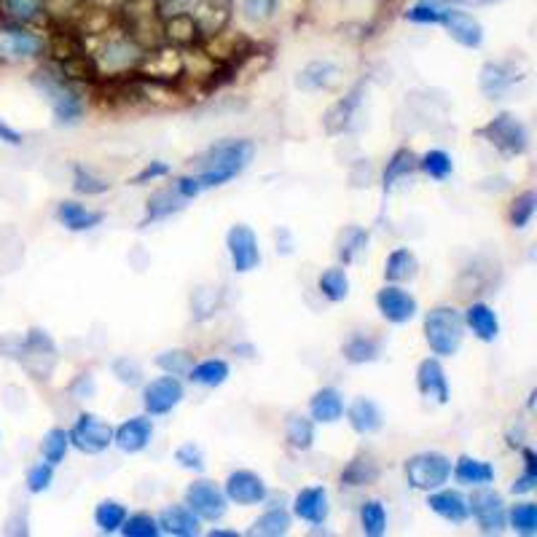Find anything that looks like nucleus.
Wrapping results in <instances>:
<instances>
[{"label": "nucleus", "instance_id": "nucleus-1", "mask_svg": "<svg viewBox=\"0 0 537 537\" xmlns=\"http://www.w3.org/2000/svg\"><path fill=\"white\" fill-rule=\"evenodd\" d=\"M253 156H256V143L248 140V137L215 143L213 148H207L205 154L199 156V183H202L205 191L207 188L226 186L229 180L248 170Z\"/></svg>", "mask_w": 537, "mask_h": 537}, {"label": "nucleus", "instance_id": "nucleus-2", "mask_svg": "<svg viewBox=\"0 0 537 537\" xmlns=\"http://www.w3.org/2000/svg\"><path fill=\"white\" fill-rule=\"evenodd\" d=\"M0 352L14 358L38 382H49L57 368V344L43 328H30L25 336L0 339Z\"/></svg>", "mask_w": 537, "mask_h": 537}, {"label": "nucleus", "instance_id": "nucleus-3", "mask_svg": "<svg viewBox=\"0 0 537 537\" xmlns=\"http://www.w3.org/2000/svg\"><path fill=\"white\" fill-rule=\"evenodd\" d=\"M33 84L49 100L54 121L60 127H73L86 116V97L81 92V84H73L54 65L38 70L33 76Z\"/></svg>", "mask_w": 537, "mask_h": 537}, {"label": "nucleus", "instance_id": "nucleus-4", "mask_svg": "<svg viewBox=\"0 0 537 537\" xmlns=\"http://www.w3.org/2000/svg\"><path fill=\"white\" fill-rule=\"evenodd\" d=\"M425 339L435 358H454L465 341V320L454 307H433L425 315Z\"/></svg>", "mask_w": 537, "mask_h": 537}, {"label": "nucleus", "instance_id": "nucleus-5", "mask_svg": "<svg viewBox=\"0 0 537 537\" xmlns=\"http://www.w3.org/2000/svg\"><path fill=\"white\" fill-rule=\"evenodd\" d=\"M478 137H484L486 143L505 159H516L529 151V127L516 116V113H497L495 119L486 121L484 127L478 129Z\"/></svg>", "mask_w": 537, "mask_h": 537}, {"label": "nucleus", "instance_id": "nucleus-6", "mask_svg": "<svg viewBox=\"0 0 537 537\" xmlns=\"http://www.w3.org/2000/svg\"><path fill=\"white\" fill-rule=\"evenodd\" d=\"M406 484L417 492H433L449 484L452 478V460L441 452H419L403 465Z\"/></svg>", "mask_w": 537, "mask_h": 537}, {"label": "nucleus", "instance_id": "nucleus-7", "mask_svg": "<svg viewBox=\"0 0 537 537\" xmlns=\"http://www.w3.org/2000/svg\"><path fill=\"white\" fill-rule=\"evenodd\" d=\"M70 446L78 449L81 454H103L113 446V425L108 419H103L100 414H92V411H81L73 422V427L68 430Z\"/></svg>", "mask_w": 537, "mask_h": 537}, {"label": "nucleus", "instance_id": "nucleus-8", "mask_svg": "<svg viewBox=\"0 0 537 537\" xmlns=\"http://www.w3.org/2000/svg\"><path fill=\"white\" fill-rule=\"evenodd\" d=\"M468 511L484 535H500L508 527V505L492 486H476L468 497Z\"/></svg>", "mask_w": 537, "mask_h": 537}, {"label": "nucleus", "instance_id": "nucleus-9", "mask_svg": "<svg viewBox=\"0 0 537 537\" xmlns=\"http://www.w3.org/2000/svg\"><path fill=\"white\" fill-rule=\"evenodd\" d=\"M183 503L197 513L202 521H221L229 513V497L221 486L210 481V478H197L186 486V500Z\"/></svg>", "mask_w": 537, "mask_h": 537}, {"label": "nucleus", "instance_id": "nucleus-10", "mask_svg": "<svg viewBox=\"0 0 537 537\" xmlns=\"http://www.w3.org/2000/svg\"><path fill=\"white\" fill-rule=\"evenodd\" d=\"M186 398V387L180 376L164 374L143 384V409L148 417H164L172 409H178L180 401Z\"/></svg>", "mask_w": 537, "mask_h": 537}, {"label": "nucleus", "instance_id": "nucleus-11", "mask_svg": "<svg viewBox=\"0 0 537 537\" xmlns=\"http://www.w3.org/2000/svg\"><path fill=\"white\" fill-rule=\"evenodd\" d=\"M226 250H229L231 269L237 274H248L261 264V245L256 231L248 223H234L226 234Z\"/></svg>", "mask_w": 537, "mask_h": 537}, {"label": "nucleus", "instance_id": "nucleus-12", "mask_svg": "<svg viewBox=\"0 0 537 537\" xmlns=\"http://www.w3.org/2000/svg\"><path fill=\"white\" fill-rule=\"evenodd\" d=\"M527 78V68L519 65L516 60H497V62H486L481 73H478V86L481 92L489 100H500L505 94L511 92L513 86L521 84Z\"/></svg>", "mask_w": 537, "mask_h": 537}, {"label": "nucleus", "instance_id": "nucleus-13", "mask_svg": "<svg viewBox=\"0 0 537 537\" xmlns=\"http://www.w3.org/2000/svg\"><path fill=\"white\" fill-rule=\"evenodd\" d=\"M43 54V38L19 25L0 27V57L11 62L38 60Z\"/></svg>", "mask_w": 537, "mask_h": 537}, {"label": "nucleus", "instance_id": "nucleus-14", "mask_svg": "<svg viewBox=\"0 0 537 537\" xmlns=\"http://www.w3.org/2000/svg\"><path fill=\"white\" fill-rule=\"evenodd\" d=\"M376 309L379 315L393 325H406L411 323L419 312V301L411 296L409 290L401 288V285H384L379 293H376Z\"/></svg>", "mask_w": 537, "mask_h": 537}, {"label": "nucleus", "instance_id": "nucleus-15", "mask_svg": "<svg viewBox=\"0 0 537 537\" xmlns=\"http://www.w3.org/2000/svg\"><path fill=\"white\" fill-rule=\"evenodd\" d=\"M223 492L229 497V503L237 505H261L269 500V486L261 476H258L256 470H234L226 478V484H223Z\"/></svg>", "mask_w": 537, "mask_h": 537}, {"label": "nucleus", "instance_id": "nucleus-16", "mask_svg": "<svg viewBox=\"0 0 537 537\" xmlns=\"http://www.w3.org/2000/svg\"><path fill=\"white\" fill-rule=\"evenodd\" d=\"M145 62V52L137 46L135 41L129 38H116L105 46L100 52V60H97V68L100 73H129V70H137Z\"/></svg>", "mask_w": 537, "mask_h": 537}, {"label": "nucleus", "instance_id": "nucleus-17", "mask_svg": "<svg viewBox=\"0 0 537 537\" xmlns=\"http://www.w3.org/2000/svg\"><path fill=\"white\" fill-rule=\"evenodd\" d=\"M293 516L315 527H323L328 516H331V497L323 484L304 486L293 497Z\"/></svg>", "mask_w": 537, "mask_h": 537}, {"label": "nucleus", "instance_id": "nucleus-18", "mask_svg": "<svg viewBox=\"0 0 537 537\" xmlns=\"http://www.w3.org/2000/svg\"><path fill=\"white\" fill-rule=\"evenodd\" d=\"M154 441V419L148 414L140 417H129L119 427H113V446H119L124 454H140L145 452Z\"/></svg>", "mask_w": 537, "mask_h": 537}, {"label": "nucleus", "instance_id": "nucleus-19", "mask_svg": "<svg viewBox=\"0 0 537 537\" xmlns=\"http://www.w3.org/2000/svg\"><path fill=\"white\" fill-rule=\"evenodd\" d=\"M441 25L446 27V33L452 35L454 41L465 46V49H478L484 43V27L470 11H462L457 6H446Z\"/></svg>", "mask_w": 537, "mask_h": 537}, {"label": "nucleus", "instance_id": "nucleus-20", "mask_svg": "<svg viewBox=\"0 0 537 537\" xmlns=\"http://www.w3.org/2000/svg\"><path fill=\"white\" fill-rule=\"evenodd\" d=\"M417 387L419 393L430 398V401L441 403L446 406L449 398H452V390H449V376H446L444 363L438 358H425L417 368Z\"/></svg>", "mask_w": 537, "mask_h": 537}, {"label": "nucleus", "instance_id": "nucleus-21", "mask_svg": "<svg viewBox=\"0 0 537 537\" xmlns=\"http://www.w3.org/2000/svg\"><path fill=\"white\" fill-rule=\"evenodd\" d=\"M427 508L435 513V516H441L449 524H465L470 519L468 511V497L462 495L460 489H433V492H427Z\"/></svg>", "mask_w": 537, "mask_h": 537}, {"label": "nucleus", "instance_id": "nucleus-22", "mask_svg": "<svg viewBox=\"0 0 537 537\" xmlns=\"http://www.w3.org/2000/svg\"><path fill=\"white\" fill-rule=\"evenodd\" d=\"M156 521H159L162 535H170V537H197L199 524H202V519H199L197 513L191 511L186 503L164 508V511L156 516Z\"/></svg>", "mask_w": 537, "mask_h": 537}, {"label": "nucleus", "instance_id": "nucleus-23", "mask_svg": "<svg viewBox=\"0 0 537 537\" xmlns=\"http://www.w3.org/2000/svg\"><path fill=\"white\" fill-rule=\"evenodd\" d=\"M462 320H465V328H470L478 341L492 344V341L500 336V317H497L495 309L484 304V301H473V304L462 312Z\"/></svg>", "mask_w": 537, "mask_h": 537}, {"label": "nucleus", "instance_id": "nucleus-24", "mask_svg": "<svg viewBox=\"0 0 537 537\" xmlns=\"http://www.w3.org/2000/svg\"><path fill=\"white\" fill-rule=\"evenodd\" d=\"M105 215L100 210H89L81 202H73V199H65L57 205V221L65 226L73 234H81V231H92L103 223Z\"/></svg>", "mask_w": 537, "mask_h": 537}, {"label": "nucleus", "instance_id": "nucleus-25", "mask_svg": "<svg viewBox=\"0 0 537 537\" xmlns=\"http://www.w3.org/2000/svg\"><path fill=\"white\" fill-rule=\"evenodd\" d=\"M344 395L336 387H320L312 398H309V417L320 422V425H333L344 417Z\"/></svg>", "mask_w": 537, "mask_h": 537}, {"label": "nucleus", "instance_id": "nucleus-26", "mask_svg": "<svg viewBox=\"0 0 537 537\" xmlns=\"http://www.w3.org/2000/svg\"><path fill=\"white\" fill-rule=\"evenodd\" d=\"M341 84V68L333 65V62H309L307 68L301 70L299 78H296V86L299 89H307V92H331Z\"/></svg>", "mask_w": 537, "mask_h": 537}, {"label": "nucleus", "instance_id": "nucleus-27", "mask_svg": "<svg viewBox=\"0 0 537 537\" xmlns=\"http://www.w3.org/2000/svg\"><path fill=\"white\" fill-rule=\"evenodd\" d=\"M344 411H347V422L358 435H374L384 427L382 409L371 398H358V401L350 403V409Z\"/></svg>", "mask_w": 537, "mask_h": 537}, {"label": "nucleus", "instance_id": "nucleus-28", "mask_svg": "<svg viewBox=\"0 0 537 537\" xmlns=\"http://www.w3.org/2000/svg\"><path fill=\"white\" fill-rule=\"evenodd\" d=\"M452 476L457 478V484L476 489V486H486L495 481V465L478 460V457H470V454H462L460 460L452 465Z\"/></svg>", "mask_w": 537, "mask_h": 537}, {"label": "nucleus", "instance_id": "nucleus-29", "mask_svg": "<svg viewBox=\"0 0 537 537\" xmlns=\"http://www.w3.org/2000/svg\"><path fill=\"white\" fill-rule=\"evenodd\" d=\"M183 207H186V199L180 197L175 186L170 188H159L156 194H151V199L145 202V215H143V226L156 221H167L172 215L183 213Z\"/></svg>", "mask_w": 537, "mask_h": 537}, {"label": "nucleus", "instance_id": "nucleus-30", "mask_svg": "<svg viewBox=\"0 0 537 537\" xmlns=\"http://www.w3.org/2000/svg\"><path fill=\"white\" fill-rule=\"evenodd\" d=\"M379 476H382L379 462H376L371 454H358V457H352V460L344 465V470H341V486L360 489V486L376 484Z\"/></svg>", "mask_w": 537, "mask_h": 537}, {"label": "nucleus", "instance_id": "nucleus-31", "mask_svg": "<svg viewBox=\"0 0 537 537\" xmlns=\"http://www.w3.org/2000/svg\"><path fill=\"white\" fill-rule=\"evenodd\" d=\"M344 360L352 366H366V363H376L382 358V339H376L371 333H352L347 344L341 347Z\"/></svg>", "mask_w": 537, "mask_h": 537}, {"label": "nucleus", "instance_id": "nucleus-32", "mask_svg": "<svg viewBox=\"0 0 537 537\" xmlns=\"http://www.w3.org/2000/svg\"><path fill=\"white\" fill-rule=\"evenodd\" d=\"M360 97H363V84H358L347 97H341L339 103L331 105V111L325 113L323 119L328 135H339V132L350 127L352 116H355V111L360 108Z\"/></svg>", "mask_w": 537, "mask_h": 537}, {"label": "nucleus", "instance_id": "nucleus-33", "mask_svg": "<svg viewBox=\"0 0 537 537\" xmlns=\"http://www.w3.org/2000/svg\"><path fill=\"white\" fill-rule=\"evenodd\" d=\"M419 272V258L411 248H395L387 261H384V280L401 285V282L414 280Z\"/></svg>", "mask_w": 537, "mask_h": 537}, {"label": "nucleus", "instance_id": "nucleus-34", "mask_svg": "<svg viewBox=\"0 0 537 537\" xmlns=\"http://www.w3.org/2000/svg\"><path fill=\"white\" fill-rule=\"evenodd\" d=\"M186 376L194 384H199V387H210V390H215V387H221V384L229 382L231 366L223 358H210L202 360V363H194Z\"/></svg>", "mask_w": 537, "mask_h": 537}, {"label": "nucleus", "instance_id": "nucleus-35", "mask_svg": "<svg viewBox=\"0 0 537 537\" xmlns=\"http://www.w3.org/2000/svg\"><path fill=\"white\" fill-rule=\"evenodd\" d=\"M414 172H419V156L411 151V148H398L393 156H390V162L384 167V191H390L395 183H401V180L411 178Z\"/></svg>", "mask_w": 537, "mask_h": 537}, {"label": "nucleus", "instance_id": "nucleus-36", "mask_svg": "<svg viewBox=\"0 0 537 537\" xmlns=\"http://www.w3.org/2000/svg\"><path fill=\"white\" fill-rule=\"evenodd\" d=\"M285 441L293 452H309L315 446V419L304 414H290L285 422Z\"/></svg>", "mask_w": 537, "mask_h": 537}, {"label": "nucleus", "instance_id": "nucleus-37", "mask_svg": "<svg viewBox=\"0 0 537 537\" xmlns=\"http://www.w3.org/2000/svg\"><path fill=\"white\" fill-rule=\"evenodd\" d=\"M290 524H293V516H290L282 505L277 508H269L266 513H261L253 527L248 529V535H261V537H282L290 532Z\"/></svg>", "mask_w": 537, "mask_h": 537}, {"label": "nucleus", "instance_id": "nucleus-38", "mask_svg": "<svg viewBox=\"0 0 537 537\" xmlns=\"http://www.w3.org/2000/svg\"><path fill=\"white\" fill-rule=\"evenodd\" d=\"M317 288H320V293H323L331 304H341V301L350 296V277H347V269H344V266L325 269V272L317 277Z\"/></svg>", "mask_w": 537, "mask_h": 537}, {"label": "nucleus", "instance_id": "nucleus-39", "mask_svg": "<svg viewBox=\"0 0 537 537\" xmlns=\"http://www.w3.org/2000/svg\"><path fill=\"white\" fill-rule=\"evenodd\" d=\"M508 527L521 537L537 535V505L532 500H521V503L508 508Z\"/></svg>", "mask_w": 537, "mask_h": 537}, {"label": "nucleus", "instance_id": "nucleus-40", "mask_svg": "<svg viewBox=\"0 0 537 537\" xmlns=\"http://www.w3.org/2000/svg\"><path fill=\"white\" fill-rule=\"evenodd\" d=\"M419 172H425L427 178L435 180V183H444V180L452 178L454 172L452 156L446 154L444 148H433L425 156H419Z\"/></svg>", "mask_w": 537, "mask_h": 537}, {"label": "nucleus", "instance_id": "nucleus-41", "mask_svg": "<svg viewBox=\"0 0 537 537\" xmlns=\"http://www.w3.org/2000/svg\"><path fill=\"white\" fill-rule=\"evenodd\" d=\"M360 529L368 537L387 535V508L382 500H366L360 505Z\"/></svg>", "mask_w": 537, "mask_h": 537}, {"label": "nucleus", "instance_id": "nucleus-42", "mask_svg": "<svg viewBox=\"0 0 537 537\" xmlns=\"http://www.w3.org/2000/svg\"><path fill=\"white\" fill-rule=\"evenodd\" d=\"M124 519H127V508L119 500H103V503H97V508H94V524H97V529L103 535L119 532Z\"/></svg>", "mask_w": 537, "mask_h": 537}, {"label": "nucleus", "instance_id": "nucleus-43", "mask_svg": "<svg viewBox=\"0 0 537 537\" xmlns=\"http://www.w3.org/2000/svg\"><path fill=\"white\" fill-rule=\"evenodd\" d=\"M73 188H76V194H84V197H103L111 191V183L84 164H73Z\"/></svg>", "mask_w": 537, "mask_h": 537}, {"label": "nucleus", "instance_id": "nucleus-44", "mask_svg": "<svg viewBox=\"0 0 537 537\" xmlns=\"http://www.w3.org/2000/svg\"><path fill=\"white\" fill-rule=\"evenodd\" d=\"M70 452V438H68V430L65 427H52L49 433L43 435V441H41V457L49 465H60L65 457H68Z\"/></svg>", "mask_w": 537, "mask_h": 537}, {"label": "nucleus", "instance_id": "nucleus-45", "mask_svg": "<svg viewBox=\"0 0 537 537\" xmlns=\"http://www.w3.org/2000/svg\"><path fill=\"white\" fill-rule=\"evenodd\" d=\"M519 452H521V460H524V470H521V476L511 484V495H516V497L535 492V486H537V454H535V449L524 444Z\"/></svg>", "mask_w": 537, "mask_h": 537}, {"label": "nucleus", "instance_id": "nucleus-46", "mask_svg": "<svg viewBox=\"0 0 537 537\" xmlns=\"http://www.w3.org/2000/svg\"><path fill=\"white\" fill-rule=\"evenodd\" d=\"M368 245V231L360 229V226H350V229H344L339 239V261L344 266L355 264V258L366 250Z\"/></svg>", "mask_w": 537, "mask_h": 537}, {"label": "nucleus", "instance_id": "nucleus-47", "mask_svg": "<svg viewBox=\"0 0 537 537\" xmlns=\"http://www.w3.org/2000/svg\"><path fill=\"white\" fill-rule=\"evenodd\" d=\"M537 213V194L535 191H524L519 197L513 199L511 210H508V221L513 229H527L532 218Z\"/></svg>", "mask_w": 537, "mask_h": 537}, {"label": "nucleus", "instance_id": "nucleus-48", "mask_svg": "<svg viewBox=\"0 0 537 537\" xmlns=\"http://www.w3.org/2000/svg\"><path fill=\"white\" fill-rule=\"evenodd\" d=\"M119 532L124 537H159L162 535L159 521H156V516H151V513H132V516L127 513V519H124Z\"/></svg>", "mask_w": 537, "mask_h": 537}, {"label": "nucleus", "instance_id": "nucleus-49", "mask_svg": "<svg viewBox=\"0 0 537 537\" xmlns=\"http://www.w3.org/2000/svg\"><path fill=\"white\" fill-rule=\"evenodd\" d=\"M156 366L162 368L164 374L172 376H186L194 366V355L188 350H167L156 358Z\"/></svg>", "mask_w": 537, "mask_h": 537}, {"label": "nucleus", "instance_id": "nucleus-50", "mask_svg": "<svg viewBox=\"0 0 537 537\" xmlns=\"http://www.w3.org/2000/svg\"><path fill=\"white\" fill-rule=\"evenodd\" d=\"M175 462H178L183 470H191V473H205L207 470V457L205 449L194 441H188V444H180L175 449Z\"/></svg>", "mask_w": 537, "mask_h": 537}, {"label": "nucleus", "instance_id": "nucleus-51", "mask_svg": "<svg viewBox=\"0 0 537 537\" xmlns=\"http://www.w3.org/2000/svg\"><path fill=\"white\" fill-rule=\"evenodd\" d=\"M27 492L30 495H43V492H49L54 484V465H49V462H35L33 468L27 470Z\"/></svg>", "mask_w": 537, "mask_h": 537}, {"label": "nucleus", "instance_id": "nucleus-52", "mask_svg": "<svg viewBox=\"0 0 537 537\" xmlns=\"http://www.w3.org/2000/svg\"><path fill=\"white\" fill-rule=\"evenodd\" d=\"M111 371L124 387H140L143 384V366H140V360L129 358V355L113 360Z\"/></svg>", "mask_w": 537, "mask_h": 537}, {"label": "nucleus", "instance_id": "nucleus-53", "mask_svg": "<svg viewBox=\"0 0 537 537\" xmlns=\"http://www.w3.org/2000/svg\"><path fill=\"white\" fill-rule=\"evenodd\" d=\"M239 3H242V14L256 25L269 22L280 9V0H239Z\"/></svg>", "mask_w": 537, "mask_h": 537}, {"label": "nucleus", "instance_id": "nucleus-54", "mask_svg": "<svg viewBox=\"0 0 537 537\" xmlns=\"http://www.w3.org/2000/svg\"><path fill=\"white\" fill-rule=\"evenodd\" d=\"M3 9L19 22H33L43 11V0H3Z\"/></svg>", "mask_w": 537, "mask_h": 537}, {"label": "nucleus", "instance_id": "nucleus-55", "mask_svg": "<svg viewBox=\"0 0 537 537\" xmlns=\"http://www.w3.org/2000/svg\"><path fill=\"white\" fill-rule=\"evenodd\" d=\"M446 6H433V3H417L414 9L406 11V19L414 25H441Z\"/></svg>", "mask_w": 537, "mask_h": 537}, {"label": "nucleus", "instance_id": "nucleus-56", "mask_svg": "<svg viewBox=\"0 0 537 537\" xmlns=\"http://www.w3.org/2000/svg\"><path fill=\"white\" fill-rule=\"evenodd\" d=\"M172 172V167L167 162H162V159H156V162H148L143 167V170L137 172L135 178L129 180L132 186H145V183H154V180L159 178H167Z\"/></svg>", "mask_w": 537, "mask_h": 537}, {"label": "nucleus", "instance_id": "nucleus-57", "mask_svg": "<svg viewBox=\"0 0 537 537\" xmlns=\"http://www.w3.org/2000/svg\"><path fill=\"white\" fill-rule=\"evenodd\" d=\"M97 393V382H94L92 374H81L73 379V384H70V395L73 398H78V401H86V398H92V395Z\"/></svg>", "mask_w": 537, "mask_h": 537}, {"label": "nucleus", "instance_id": "nucleus-58", "mask_svg": "<svg viewBox=\"0 0 537 537\" xmlns=\"http://www.w3.org/2000/svg\"><path fill=\"white\" fill-rule=\"evenodd\" d=\"M175 191H178L180 197L186 199V202H191V199H197L205 188H202L197 175H183V178L175 180Z\"/></svg>", "mask_w": 537, "mask_h": 537}, {"label": "nucleus", "instance_id": "nucleus-59", "mask_svg": "<svg viewBox=\"0 0 537 537\" xmlns=\"http://www.w3.org/2000/svg\"><path fill=\"white\" fill-rule=\"evenodd\" d=\"M22 132H17L14 127H9L6 121H0V143H6V145H22Z\"/></svg>", "mask_w": 537, "mask_h": 537}, {"label": "nucleus", "instance_id": "nucleus-60", "mask_svg": "<svg viewBox=\"0 0 537 537\" xmlns=\"http://www.w3.org/2000/svg\"><path fill=\"white\" fill-rule=\"evenodd\" d=\"M207 537H239L237 529H218L213 527L210 532H207Z\"/></svg>", "mask_w": 537, "mask_h": 537}, {"label": "nucleus", "instance_id": "nucleus-61", "mask_svg": "<svg viewBox=\"0 0 537 537\" xmlns=\"http://www.w3.org/2000/svg\"><path fill=\"white\" fill-rule=\"evenodd\" d=\"M449 3H473V6H486V3H495V0H449Z\"/></svg>", "mask_w": 537, "mask_h": 537}, {"label": "nucleus", "instance_id": "nucleus-62", "mask_svg": "<svg viewBox=\"0 0 537 537\" xmlns=\"http://www.w3.org/2000/svg\"><path fill=\"white\" fill-rule=\"evenodd\" d=\"M535 398H537V390H532V393H529V401H527V409L529 411L535 409Z\"/></svg>", "mask_w": 537, "mask_h": 537}]
</instances>
